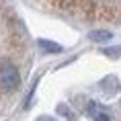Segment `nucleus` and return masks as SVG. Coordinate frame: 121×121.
Listing matches in <instances>:
<instances>
[{"label":"nucleus","mask_w":121,"mask_h":121,"mask_svg":"<svg viewBox=\"0 0 121 121\" xmlns=\"http://www.w3.org/2000/svg\"><path fill=\"white\" fill-rule=\"evenodd\" d=\"M103 53H107L111 57H119L121 56V47H107V49H103Z\"/></svg>","instance_id":"obj_5"},{"label":"nucleus","mask_w":121,"mask_h":121,"mask_svg":"<svg viewBox=\"0 0 121 121\" xmlns=\"http://www.w3.org/2000/svg\"><path fill=\"white\" fill-rule=\"evenodd\" d=\"M21 84V74L17 66L8 60H0V86L4 90H14Z\"/></svg>","instance_id":"obj_1"},{"label":"nucleus","mask_w":121,"mask_h":121,"mask_svg":"<svg viewBox=\"0 0 121 121\" xmlns=\"http://www.w3.org/2000/svg\"><path fill=\"white\" fill-rule=\"evenodd\" d=\"M57 113L66 115L68 119H74V113H72V111H70V109H68V107H66V105H60V107H57Z\"/></svg>","instance_id":"obj_6"},{"label":"nucleus","mask_w":121,"mask_h":121,"mask_svg":"<svg viewBox=\"0 0 121 121\" xmlns=\"http://www.w3.org/2000/svg\"><path fill=\"white\" fill-rule=\"evenodd\" d=\"M37 45L45 53H53V51H62V45L60 43H53V41H47V39H37Z\"/></svg>","instance_id":"obj_4"},{"label":"nucleus","mask_w":121,"mask_h":121,"mask_svg":"<svg viewBox=\"0 0 121 121\" xmlns=\"http://www.w3.org/2000/svg\"><path fill=\"white\" fill-rule=\"evenodd\" d=\"M88 39H90V41H96V43H107V41L113 39V33L105 31V29H96V31H90L88 33Z\"/></svg>","instance_id":"obj_3"},{"label":"nucleus","mask_w":121,"mask_h":121,"mask_svg":"<svg viewBox=\"0 0 121 121\" xmlns=\"http://www.w3.org/2000/svg\"><path fill=\"white\" fill-rule=\"evenodd\" d=\"M86 111L92 115V119H95V121H111L107 113H103V107L99 105V103H95V101H90V103H88Z\"/></svg>","instance_id":"obj_2"},{"label":"nucleus","mask_w":121,"mask_h":121,"mask_svg":"<svg viewBox=\"0 0 121 121\" xmlns=\"http://www.w3.org/2000/svg\"><path fill=\"white\" fill-rule=\"evenodd\" d=\"M37 121H56V119H51V117H39Z\"/></svg>","instance_id":"obj_7"}]
</instances>
